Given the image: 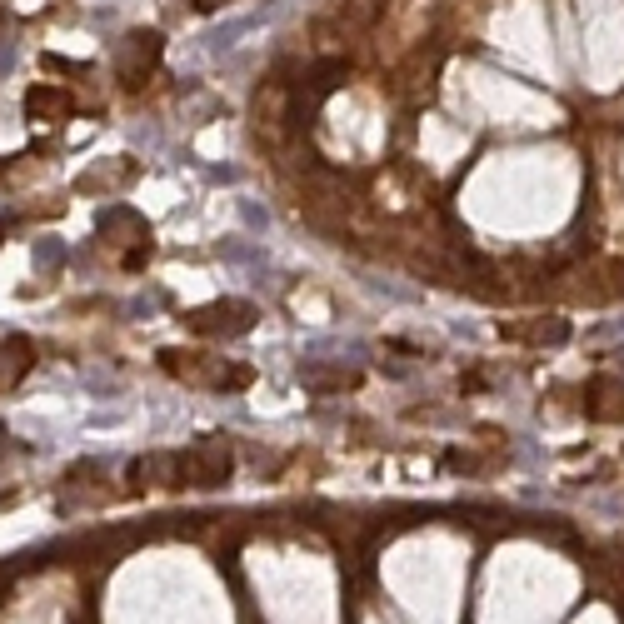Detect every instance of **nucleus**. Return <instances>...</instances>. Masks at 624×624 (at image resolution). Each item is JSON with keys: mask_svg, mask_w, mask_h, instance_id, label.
<instances>
[{"mask_svg": "<svg viewBox=\"0 0 624 624\" xmlns=\"http://www.w3.org/2000/svg\"><path fill=\"white\" fill-rule=\"evenodd\" d=\"M230 470H235V450H230V440H205V445H195V450L180 455V480H185V485H200V490L225 485Z\"/></svg>", "mask_w": 624, "mask_h": 624, "instance_id": "nucleus-1", "label": "nucleus"}, {"mask_svg": "<svg viewBox=\"0 0 624 624\" xmlns=\"http://www.w3.org/2000/svg\"><path fill=\"white\" fill-rule=\"evenodd\" d=\"M155 65H160V35H155V30H130V35L115 45V80H120L125 90H140Z\"/></svg>", "mask_w": 624, "mask_h": 624, "instance_id": "nucleus-2", "label": "nucleus"}, {"mask_svg": "<svg viewBox=\"0 0 624 624\" xmlns=\"http://www.w3.org/2000/svg\"><path fill=\"white\" fill-rule=\"evenodd\" d=\"M185 325L195 335H245L255 325V305H245V300H215L205 310H190Z\"/></svg>", "mask_w": 624, "mask_h": 624, "instance_id": "nucleus-3", "label": "nucleus"}, {"mask_svg": "<svg viewBox=\"0 0 624 624\" xmlns=\"http://www.w3.org/2000/svg\"><path fill=\"white\" fill-rule=\"evenodd\" d=\"M30 365H35V345L25 335H0V390H10L15 380H25Z\"/></svg>", "mask_w": 624, "mask_h": 624, "instance_id": "nucleus-4", "label": "nucleus"}, {"mask_svg": "<svg viewBox=\"0 0 624 624\" xmlns=\"http://www.w3.org/2000/svg\"><path fill=\"white\" fill-rule=\"evenodd\" d=\"M70 110H75L70 95L55 90V85H30L25 90V115H35V120H65Z\"/></svg>", "mask_w": 624, "mask_h": 624, "instance_id": "nucleus-5", "label": "nucleus"}, {"mask_svg": "<svg viewBox=\"0 0 624 624\" xmlns=\"http://www.w3.org/2000/svg\"><path fill=\"white\" fill-rule=\"evenodd\" d=\"M100 230L115 235V245H145V240H150V225H145L140 215H130L125 205L105 210V215H100Z\"/></svg>", "mask_w": 624, "mask_h": 624, "instance_id": "nucleus-6", "label": "nucleus"}, {"mask_svg": "<svg viewBox=\"0 0 624 624\" xmlns=\"http://www.w3.org/2000/svg\"><path fill=\"white\" fill-rule=\"evenodd\" d=\"M300 385L325 395V390H355L360 375H355V370H330V375H320V370H300Z\"/></svg>", "mask_w": 624, "mask_h": 624, "instance_id": "nucleus-7", "label": "nucleus"}, {"mask_svg": "<svg viewBox=\"0 0 624 624\" xmlns=\"http://www.w3.org/2000/svg\"><path fill=\"white\" fill-rule=\"evenodd\" d=\"M200 10H215V5H230V0H195Z\"/></svg>", "mask_w": 624, "mask_h": 624, "instance_id": "nucleus-8", "label": "nucleus"}, {"mask_svg": "<svg viewBox=\"0 0 624 624\" xmlns=\"http://www.w3.org/2000/svg\"><path fill=\"white\" fill-rule=\"evenodd\" d=\"M0 30H5V15H0Z\"/></svg>", "mask_w": 624, "mask_h": 624, "instance_id": "nucleus-9", "label": "nucleus"}]
</instances>
